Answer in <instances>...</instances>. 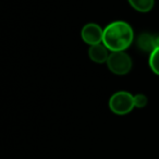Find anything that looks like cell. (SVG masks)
Masks as SVG:
<instances>
[{
	"label": "cell",
	"mask_w": 159,
	"mask_h": 159,
	"mask_svg": "<svg viewBox=\"0 0 159 159\" xmlns=\"http://www.w3.org/2000/svg\"><path fill=\"white\" fill-rule=\"evenodd\" d=\"M134 39V32L129 23L116 21L108 24L104 30L102 43L112 52L124 51L131 46Z\"/></svg>",
	"instance_id": "obj_1"
},
{
	"label": "cell",
	"mask_w": 159,
	"mask_h": 159,
	"mask_svg": "<svg viewBox=\"0 0 159 159\" xmlns=\"http://www.w3.org/2000/svg\"><path fill=\"white\" fill-rule=\"evenodd\" d=\"M135 107L134 96L128 92H118L109 100V108L113 113L119 116L128 115Z\"/></svg>",
	"instance_id": "obj_2"
},
{
	"label": "cell",
	"mask_w": 159,
	"mask_h": 159,
	"mask_svg": "<svg viewBox=\"0 0 159 159\" xmlns=\"http://www.w3.org/2000/svg\"><path fill=\"white\" fill-rule=\"evenodd\" d=\"M108 69L117 75H125L132 69V59L124 51L111 52L107 60Z\"/></svg>",
	"instance_id": "obj_3"
},
{
	"label": "cell",
	"mask_w": 159,
	"mask_h": 159,
	"mask_svg": "<svg viewBox=\"0 0 159 159\" xmlns=\"http://www.w3.org/2000/svg\"><path fill=\"white\" fill-rule=\"evenodd\" d=\"M81 35H82V39L84 40V43H86L87 45H91V46H94V45H98L102 43L104 30L98 24L89 23V24L84 25Z\"/></svg>",
	"instance_id": "obj_4"
},
{
	"label": "cell",
	"mask_w": 159,
	"mask_h": 159,
	"mask_svg": "<svg viewBox=\"0 0 159 159\" xmlns=\"http://www.w3.org/2000/svg\"><path fill=\"white\" fill-rule=\"evenodd\" d=\"M136 45L143 52L150 55L155 49L159 48V34L142 33L137 37Z\"/></svg>",
	"instance_id": "obj_5"
},
{
	"label": "cell",
	"mask_w": 159,
	"mask_h": 159,
	"mask_svg": "<svg viewBox=\"0 0 159 159\" xmlns=\"http://www.w3.org/2000/svg\"><path fill=\"white\" fill-rule=\"evenodd\" d=\"M89 56L91 58V60L96 63H105L107 62L109 58L108 55V49L106 48L105 45L98 44L91 46L89 50Z\"/></svg>",
	"instance_id": "obj_6"
},
{
	"label": "cell",
	"mask_w": 159,
	"mask_h": 159,
	"mask_svg": "<svg viewBox=\"0 0 159 159\" xmlns=\"http://www.w3.org/2000/svg\"><path fill=\"white\" fill-rule=\"evenodd\" d=\"M131 7L142 13L149 12L154 8L155 0H128Z\"/></svg>",
	"instance_id": "obj_7"
},
{
	"label": "cell",
	"mask_w": 159,
	"mask_h": 159,
	"mask_svg": "<svg viewBox=\"0 0 159 159\" xmlns=\"http://www.w3.org/2000/svg\"><path fill=\"white\" fill-rule=\"evenodd\" d=\"M148 63H149V66L152 72H154L155 74L159 75V48L155 49L149 55Z\"/></svg>",
	"instance_id": "obj_8"
},
{
	"label": "cell",
	"mask_w": 159,
	"mask_h": 159,
	"mask_svg": "<svg viewBox=\"0 0 159 159\" xmlns=\"http://www.w3.org/2000/svg\"><path fill=\"white\" fill-rule=\"evenodd\" d=\"M134 102H135V107L137 108H143L147 105V97L143 94H137L134 96Z\"/></svg>",
	"instance_id": "obj_9"
}]
</instances>
